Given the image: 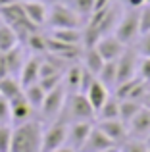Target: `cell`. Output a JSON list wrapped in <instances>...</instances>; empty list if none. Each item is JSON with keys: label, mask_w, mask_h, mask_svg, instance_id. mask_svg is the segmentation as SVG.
Here are the masks:
<instances>
[{"label": "cell", "mask_w": 150, "mask_h": 152, "mask_svg": "<svg viewBox=\"0 0 150 152\" xmlns=\"http://www.w3.org/2000/svg\"><path fill=\"white\" fill-rule=\"evenodd\" d=\"M42 145V127L39 121L17 123L12 131V145L10 152H41Z\"/></svg>", "instance_id": "cell-1"}, {"label": "cell", "mask_w": 150, "mask_h": 152, "mask_svg": "<svg viewBox=\"0 0 150 152\" xmlns=\"http://www.w3.org/2000/svg\"><path fill=\"white\" fill-rule=\"evenodd\" d=\"M64 121H92L96 112L90 106L85 93H71L68 94L64 104Z\"/></svg>", "instance_id": "cell-2"}, {"label": "cell", "mask_w": 150, "mask_h": 152, "mask_svg": "<svg viewBox=\"0 0 150 152\" xmlns=\"http://www.w3.org/2000/svg\"><path fill=\"white\" fill-rule=\"evenodd\" d=\"M52 29H66V27H81L83 18L79 14H75L68 4H52V8L48 10V19H46Z\"/></svg>", "instance_id": "cell-3"}, {"label": "cell", "mask_w": 150, "mask_h": 152, "mask_svg": "<svg viewBox=\"0 0 150 152\" xmlns=\"http://www.w3.org/2000/svg\"><path fill=\"white\" fill-rule=\"evenodd\" d=\"M68 127L69 123L64 119H56L46 131H42V145L41 152H54L56 148L68 142Z\"/></svg>", "instance_id": "cell-4"}, {"label": "cell", "mask_w": 150, "mask_h": 152, "mask_svg": "<svg viewBox=\"0 0 150 152\" xmlns=\"http://www.w3.org/2000/svg\"><path fill=\"white\" fill-rule=\"evenodd\" d=\"M66 98H68V89H66L64 85H58L56 89L46 93L44 102H42V106H41V112L46 118H56V115H60L62 110H64Z\"/></svg>", "instance_id": "cell-5"}, {"label": "cell", "mask_w": 150, "mask_h": 152, "mask_svg": "<svg viewBox=\"0 0 150 152\" xmlns=\"http://www.w3.org/2000/svg\"><path fill=\"white\" fill-rule=\"evenodd\" d=\"M137 35H139V12L133 10V12H129V14H125V18L116 25L114 37L119 39L123 45H127V42H131Z\"/></svg>", "instance_id": "cell-6"}, {"label": "cell", "mask_w": 150, "mask_h": 152, "mask_svg": "<svg viewBox=\"0 0 150 152\" xmlns=\"http://www.w3.org/2000/svg\"><path fill=\"white\" fill-rule=\"evenodd\" d=\"M89 25L98 29L100 35H106L110 29H116L117 25V8L110 6V8H104V10H98V12H92V15L89 18Z\"/></svg>", "instance_id": "cell-7"}, {"label": "cell", "mask_w": 150, "mask_h": 152, "mask_svg": "<svg viewBox=\"0 0 150 152\" xmlns=\"http://www.w3.org/2000/svg\"><path fill=\"white\" fill-rule=\"evenodd\" d=\"M117 66V79L116 85H121V83L129 81V79L137 77V54L133 50H123V54L116 60Z\"/></svg>", "instance_id": "cell-8"}, {"label": "cell", "mask_w": 150, "mask_h": 152, "mask_svg": "<svg viewBox=\"0 0 150 152\" xmlns=\"http://www.w3.org/2000/svg\"><path fill=\"white\" fill-rule=\"evenodd\" d=\"M92 121H73L68 127V145L71 146L75 152L81 150L85 141L89 139L90 131H92Z\"/></svg>", "instance_id": "cell-9"}, {"label": "cell", "mask_w": 150, "mask_h": 152, "mask_svg": "<svg viewBox=\"0 0 150 152\" xmlns=\"http://www.w3.org/2000/svg\"><path fill=\"white\" fill-rule=\"evenodd\" d=\"M96 50L100 52V56L104 58V62H114L117 60L125 50V45L116 39L114 35H102L100 41L96 42Z\"/></svg>", "instance_id": "cell-10"}, {"label": "cell", "mask_w": 150, "mask_h": 152, "mask_svg": "<svg viewBox=\"0 0 150 152\" xmlns=\"http://www.w3.org/2000/svg\"><path fill=\"white\" fill-rule=\"evenodd\" d=\"M114 146H117V145L100 129V127L94 125L92 131H90V135H89V139L85 141V145L81 146L79 152H102V150L114 148Z\"/></svg>", "instance_id": "cell-11"}, {"label": "cell", "mask_w": 150, "mask_h": 152, "mask_svg": "<svg viewBox=\"0 0 150 152\" xmlns=\"http://www.w3.org/2000/svg\"><path fill=\"white\" fill-rule=\"evenodd\" d=\"M96 127H100V129L104 131V133L108 135V137L112 139L116 145L123 142V141H125V137L129 135L127 125H125V123L121 121L119 118H116V119H100V121L96 123Z\"/></svg>", "instance_id": "cell-12"}, {"label": "cell", "mask_w": 150, "mask_h": 152, "mask_svg": "<svg viewBox=\"0 0 150 152\" xmlns=\"http://www.w3.org/2000/svg\"><path fill=\"white\" fill-rule=\"evenodd\" d=\"M23 10H25L27 18L33 25L41 27L42 23H46L48 19V8H46L44 2H39V0H21Z\"/></svg>", "instance_id": "cell-13"}, {"label": "cell", "mask_w": 150, "mask_h": 152, "mask_svg": "<svg viewBox=\"0 0 150 152\" xmlns=\"http://www.w3.org/2000/svg\"><path fill=\"white\" fill-rule=\"evenodd\" d=\"M39 71H41V58L39 56L25 60L21 71H19V83H21L23 89L33 85V83H39Z\"/></svg>", "instance_id": "cell-14"}, {"label": "cell", "mask_w": 150, "mask_h": 152, "mask_svg": "<svg viewBox=\"0 0 150 152\" xmlns=\"http://www.w3.org/2000/svg\"><path fill=\"white\" fill-rule=\"evenodd\" d=\"M127 131L131 135H146L150 131V108H146L143 104V108L127 123Z\"/></svg>", "instance_id": "cell-15"}, {"label": "cell", "mask_w": 150, "mask_h": 152, "mask_svg": "<svg viewBox=\"0 0 150 152\" xmlns=\"http://www.w3.org/2000/svg\"><path fill=\"white\" fill-rule=\"evenodd\" d=\"M87 98H89L90 106L94 108V112H98L102 106H104V102L110 98V89L104 85V83H100L98 79H94L92 85L89 87V91H87Z\"/></svg>", "instance_id": "cell-16"}, {"label": "cell", "mask_w": 150, "mask_h": 152, "mask_svg": "<svg viewBox=\"0 0 150 152\" xmlns=\"http://www.w3.org/2000/svg\"><path fill=\"white\" fill-rule=\"evenodd\" d=\"M10 110H12V119H14L15 123H23L29 119L31 112H33V106H31L29 102H27L25 94H17L15 98H12L10 100Z\"/></svg>", "instance_id": "cell-17"}, {"label": "cell", "mask_w": 150, "mask_h": 152, "mask_svg": "<svg viewBox=\"0 0 150 152\" xmlns=\"http://www.w3.org/2000/svg\"><path fill=\"white\" fill-rule=\"evenodd\" d=\"M81 60H83V66H85L92 75H98V71H100L102 66H104V58H102L100 52L96 50V46L85 48V52L81 54Z\"/></svg>", "instance_id": "cell-18"}, {"label": "cell", "mask_w": 150, "mask_h": 152, "mask_svg": "<svg viewBox=\"0 0 150 152\" xmlns=\"http://www.w3.org/2000/svg\"><path fill=\"white\" fill-rule=\"evenodd\" d=\"M4 58H6V67H8V75H19V71H21L23 64H25V60H23V52L19 46H14L12 50L4 52Z\"/></svg>", "instance_id": "cell-19"}, {"label": "cell", "mask_w": 150, "mask_h": 152, "mask_svg": "<svg viewBox=\"0 0 150 152\" xmlns=\"http://www.w3.org/2000/svg\"><path fill=\"white\" fill-rule=\"evenodd\" d=\"M21 93L23 87L17 79H14V75H6L4 79H0V96H4L6 100H12Z\"/></svg>", "instance_id": "cell-20"}, {"label": "cell", "mask_w": 150, "mask_h": 152, "mask_svg": "<svg viewBox=\"0 0 150 152\" xmlns=\"http://www.w3.org/2000/svg\"><path fill=\"white\" fill-rule=\"evenodd\" d=\"M23 94H25L27 102L33 106V110H41L42 102H44V96H46V91L41 87V83H33V85L23 89Z\"/></svg>", "instance_id": "cell-21"}, {"label": "cell", "mask_w": 150, "mask_h": 152, "mask_svg": "<svg viewBox=\"0 0 150 152\" xmlns=\"http://www.w3.org/2000/svg\"><path fill=\"white\" fill-rule=\"evenodd\" d=\"M54 39L66 42V45H81L83 41V31L77 27H66V29H54Z\"/></svg>", "instance_id": "cell-22"}, {"label": "cell", "mask_w": 150, "mask_h": 152, "mask_svg": "<svg viewBox=\"0 0 150 152\" xmlns=\"http://www.w3.org/2000/svg\"><path fill=\"white\" fill-rule=\"evenodd\" d=\"M143 108V102L141 100H131V98H125V100H119V119L127 125L133 119V115Z\"/></svg>", "instance_id": "cell-23"}, {"label": "cell", "mask_w": 150, "mask_h": 152, "mask_svg": "<svg viewBox=\"0 0 150 152\" xmlns=\"http://www.w3.org/2000/svg\"><path fill=\"white\" fill-rule=\"evenodd\" d=\"M19 45V39L10 25H0V52H8Z\"/></svg>", "instance_id": "cell-24"}, {"label": "cell", "mask_w": 150, "mask_h": 152, "mask_svg": "<svg viewBox=\"0 0 150 152\" xmlns=\"http://www.w3.org/2000/svg\"><path fill=\"white\" fill-rule=\"evenodd\" d=\"M96 79L100 83H104L108 89H112L114 85H116V79H117V66H116V60L114 62H104V66H102V69L98 71Z\"/></svg>", "instance_id": "cell-25"}, {"label": "cell", "mask_w": 150, "mask_h": 152, "mask_svg": "<svg viewBox=\"0 0 150 152\" xmlns=\"http://www.w3.org/2000/svg\"><path fill=\"white\" fill-rule=\"evenodd\" d=\"M81 66H71L64 75V87L71 93H79L81 89Z\"/></svg>", "instance_id": "cell-26"}, {"label": "cell", "mask_w": 150, "mask_h": 152, "mask_svg": "<svg viewBox=\"0 0 150 152\" xmlns=\"http://www.w3.org/2000/svg\"><path fill=\"white\" fill-rule=\"evenodd\" d=\"M96 115H98V119H116V118H119V100H117L116 96L108 98V100L104 102V106L96 112Z\"/></svg>", "instance_id": "cell-27"}, {"label": "cell", "mask_w": 150, "mask_h": 152, "mask_svg": "<svg viewBox=\"0 0 150 152\" xmlns=\"http://www.w3.org/2000/svg\"><path fill=\"white\" fill-rule=\"evenodd\" d=\"M64 4H68L75 14H79L81 18H90L92 10H94V0H66Z\"/></svg>", "instance_id": "cell-28"}, {"label": "cell", "mask_w": 150, "mask_h": 152, "mask_svg": "<svg viewBox=\"0 0 150 152\" xmlns=\"http://www.w3.org/2000/svg\"><path fill=\"white\" fill-rule=\"evenodd\" d=\"M25 45L29 46L33 52H37V54H41V52H46V37H42L39 31H35V33H31L29 37H27Z\"/></svg>", "instance_id": "cell-29"}, {"label": "cell", "mask_w": 150, "mask_h": 152, "mask_svg": "<svg viewBox=\"0 0 150 152\" xmlns=\"http://www.w3.org/2000/svg\"><path fill=\"white\" fill-rule=\"evenodd\" d=\"M150 33V4L139 8V35Z\"/></svg>", "instance_id": "cell-30"}, {"label": "cell", "mask_w": 150, "mask_h": 152, "mask_svg": "<svg viewBox=\"0 0 150 152\" xmlns=\"http://www.w3.org/2000/svg\"><path fill=\"white\" fill-rule=\"evenodd\" d=\"M102 35L98 33V29H94V27L87 25L85 31H83V45H85V48H92V46H96V42L100 41Z\"/></svg>", "instance_id": "cell-31"}, {"label": "cell", "mask_w": 150, "mask_h": 152, "mask_svg": "<svg viewBox=\"0 0 150 152\" xmlns=\"http://www.w3.org/2000/svg\"><path fill=\"white\" fill-rule=\"evenodd\" d=\"M12 127L8 125H0V152H10V145H12Z\"/></svg>", "instance_id": "cell-32"}, {"label": "cell", "mask_w": 150, "mask_h": 152, "mask_svg": "<svg viewBox=\"0 0 150 152\" xmlns=\"http://www.w3.org/2000/svg\"><path fill=\"white\" fill-rule=\"evenodd\" d=\"M62 79H64V73H58V75H50V77H42L39 79V83H41V87L48 93V91L56 89L58 85H62Z\"/></svg>", "instance_id": "cell-33"}, {"label": "cell", "mask_w": 150, "mask_h": 152, "mask_svg": "<svg viewBox=\"0 0 150 152\" xmlns=\"http://www.w3.org/2000/svg\"><path fill=\"white\" fill-rule=\"evenodd\" d=\"M81 67H83V69H81V89H79V93H87L89 87L92 85V81L96 79V75H92L85 66H83V64H81Z\"/></svg>", "instance_id": "cell-34"}, {"label": "cell", "mask_w": 150, "mask_h": 152, "mask_svg": "<svg viewBox=\"0 0 150 152\" xmlns=\"http://www.w3.org/2000/svg\"><path fill=\"white\" fill-rule=\"evenodd\" d=\"M12 119V110H10V100L0 96V125H6Z\"/></svg>", "instance_id": "cell-35"}, {"label": "cell", "mask_w": 150, "mask_h": 152, "mask_svg": "<svg viewBox=\"0 0 150 152\" xmlns=\"http://www.w3.org/2000/svg\"><path fill=\"white\" fill-rule=\"evenodd\" d=\"M139 77L143 79V81L150 83V56L141 62V66H139Z\"/></svg>", "instance_id": "cell-36"}, {"label": "cell", "mask_w": 150, "mask_h": 152, "mask_svg": "<svg viewBox=\"0 0 150 152\" xmlns=\"http://www.w3.org/2000/svg\"><path fill=\"white\" fill-rule=\"evenodd\" d=\"M139 52L144 56V58H148V56H150V33L141 35V46H139Z\"/></svg>", "instance_id": "cell-37"}, {"label": "cell", "mask_w": 150, "mask_h": 152, "mask_svg": "<svg viewBox=\"0 0 150 152\" xmlns=\"http://www.w3.org/2000/svg\"><path fill=\"white\" fill-rule=\"evenodd\" d=\"M123 152H148V146L141 141H131L125 145V150Z\"/></svg>", "instance_id": "cell-38"}, {"label": "cell", "mask_w": 150, "mask_h": 152, "mask_svg": "<svg viewBox=\"0 0 150 152\" xmlns=\"http://www.w3.org/2000/svg\"><path fill=\"white\" fill-rule=\"evenodd\" d=\"M8 75V67H6V58H4V52H0V79H4Z\"/></svg>", "instance_id": "cell-39"}, {"label": "cell", "mask_w": 150, "mask_h": 152, "mask_svg": "<svg viewBox=\"0 0 150 152\" xmlns=\"http://www.w3.org/2000/svg\"><path fill=\"white\" fill-rule=\"evenodd\" d=\"M112 0H94V10L92 12H98V10H104V8H110Z\"/></svg>", "instance_id": "cell-40"}, {"label": "cell", "mask_w": 150, "mask_h": 152, "mask_svg": "<svg viewBox=\"0 0 150 152\" xmlns=\"http://www.w3.org/2000/svg\"><path fill=\"white\" fill-rule=\"evenodd\" d=\"M127 4L133 8V10H139V8H143L144 4H146V0H127Z\"/></svg>", "instance_id": "cell-41"}, {"label": "cell", "mask_w": 150, "mask_h": 152, "mask_svg": "<svg viewBox=\"0 0 150 152\" xmlns=\"http://www.w3.org/2000/svg\"><path fill=\"white\" fill-rule=\"evenodd\" d=\"M54 152H75L71 146H60V148H56Z\"/></svg>", "instance_id": "cell-42"}, {"label": "cell", "mask_w": 150, "mask_h": 152, "mask_svg": "<svg viewBox=\"0 0 150 152\" xmlns=\"http://www.w3.org/2000/svg\"><path fill=\"white\" fill-rule=\"evenodd\" d=\"M143 104H144L146 108H150V93H146V96L143 98Z\"/></svg>", "instance_id": "cell-43"}, {"label": "cell", "mask_w": 150, "mask_h": 152, "mask_svg": "<svg viewBox=\"0 0 150 152\" xmlns=\"http://www.w3.org/2000/svg\"><path fill=\"white\" fill-rule=\"evenodd\" d=\"M14 2H17V0H0V8L8 6V4H14Z\"/></svg>", "instance_id": "cell-44"}, {"label": "cell", "mask_w": 150, "mask_h": 152, "mask_svg": "<svg viewBox=\"0 0 150 152\" xmlns=\"http://www.w3.org/2000/svg\"><path fill=\"white\" fill-rule=\"evenodd\" d=\"M102 152H121L117 146H114V148H108V150H102Z\"/></svg>", "instance_id": "cell-45"}, {"label": "cell", "mask_w": 150, "mask_h": 152, "mask_svg": "<svg viewBox=\"0 0 150 152\" xmlns=\"http://www.w3.org/2000/svg\"><path fill=\"white\" fill-rule=\"evenodd\" d=\"M0 25H4V19H2V15H0Z\"/></svg>", "instance_id": "cell-46"}, {"label": "cell", "mask_w": 150, "mask_h": 152, "mask_svg": "<svg viewBox=\"0 0 150 152\" xmlns=\"http://www.w3.org/2000/svg\"><path fill=\"white\" fill-rule=\"evenodd\" d=\"M39 2H44V0H39Z\"/></svg>", "instance_id": "cell-47"}, {"label": "cell", "mask_w": 150, "mask_h": 152, "mask_svg": "<svg viewBox=\"0 0 150 152\" xmlns=\"http://www.w3.org/2000/svg\"><path fill=\"white\" fill-rule=\"evenodd\" d=\"M148 152H150V146H148Z\"/></svg>", "instance_id": "cell-48"}, {"label": "cell", "mask_w": 150, "mask_h": 152, "mask_svg": "<svg viewBox=\"0 0 150 152\" xmlns=\"http://www.w3.org/2000/svg\"><path fill=\"white\" fill-rule=\"evenodd\" d=\"M148 93H150V91H148Z\"/></svg>", "instance_id": "cell-49"}]
</instances>
